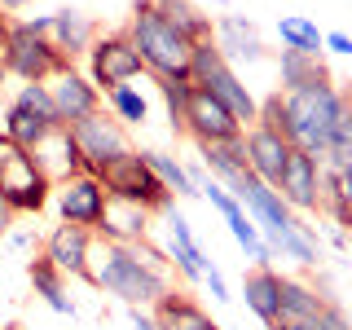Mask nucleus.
I'll list each match as a JSON object with an SVG mask.
<instances>
[{
  "instance_id": "obj_33",
  "label": "nucleus",
  "mask_w": 352,
  "mask_h": 330,
  "mask_svg": "<svg viewBox=\"0 0 352 330\" xmlns=\"http://www.w3.org/2000/svg\"><path fill=\"white\" fill-rule=\"evenodd\" d=\"M141 154H146V163L154 168V176H159L172 194H181V198H194L198 194L194 176H190V168H185L181 159H172V154H163V150H141Z\"/></svg>"
},
{
  "instance_id": "obj_29",
  "label": "nucleus",
  "mask_w": 352,
  "mask_h": 330,
  "mask_svg": "<svg viewBox=\"0 0 352 330\" xmlns=\"http://www.w3.org/2000/svg\"><path fill=\"white\" fill-rule=\"evenodd\" d=\"M278 80H282V93H286V88H304V84H326L330 71H326L322 53L282 49V58H278Z\"/></svg>"
},
{
  "instance_id": "obj_8",
  "label": "nucleus",
  "mask_w": 352,
  "mask_h": 330,
  "mask_svg": "<svg viewBox=\"0 0 352 330\" xmlns=\"http://www.w3.org/2000/svg\"><path fill=\"white\" fill-rule=\"evenodd\" d=\"M141 75H146V62H141L137 44L128 40V31H106V36L93 40V49H88V80H93L97 93L137 84Z\"/></svg>"
},
{
  "instance_id": "obj_32",
  "label": "nucleus",
  "mask_w": 352,
  "mask_h": 330,
  "mask_svg": "<svg viewBox=\"0 0 352 330\" xmlns=\"http://www.w3.org/2000/svg\"><path fill=\"white\" fill-rule=\"evenodd\" d=\"M278 40H282V49H295V53H326V31L304 14L282 18L278 22Z\"/></svg>"
},
{
  "instance_id": "obj_10",
  "label": "nucleus",
  "mask_w": 352,
  "mask_h": 330,
  "mask_svg": "<svg viewBox=\"0 0 352 330\" xmlns=\"http://www.w3.org/2000/svg\"><path fill=\"white\" fill-rule=\"evenodd\" d=\"M229 194L238 198V207L247 212L251 220H256V229H260V238H269V234H278V229H286L295 220V212L282 203V194L273 190V185H264L260 176H251V172H242L234 185H225Z\"/></svg>"
},
{
  "instance_id": "obj_30",
  "label": "nucleus",
  "mask_w": 352,
  "mask_h": 330,
  "mask_svg": "<svg viewBox=\"0 0 352 330\" xmlns=\"http://www.w3.org/2000/svg\"><path fill=\"white\" fill-rule=\"evenodd\" d=\"M53 128H62V124H49V119L36 115V110H22L14 102H9L5 119H0V132H5L9 141H18L22 150H36V141L44 137V132H53Z\"/></svg>"
},
{
  "instance_id": "obj_1",
  "label": "nucleus",
  "mask_w": 352,
  "mask_h": 330,
  "mask_svg": "<svg viewBox=\"0 0 352 330\" xmlns=\"http://www.w3.org/2000/svg\"><path fill=\"white\" fill-rule=\"evenodd\" d=\"M88 286L115 295L128 308H146L163 291H172V264L159 247L146 242H93L88 256Z\"/></svg>"
},
{
  "instance_id": "obj_22",
  "label": "nucleus",
  "mask_w": 352,
  "mask_h": 330,
  "mask_svg": "<svg viewBox=\"0 0 352 330\" xmlns=\"http://www.w3.org/2000/svg\"><path fill=\"white\" fill-rule=\"evenodd\" d=\"M278 295H282V273L273 264H251L242 273V300H247V308L264 326L278 322Z\"/></svg>"
},
{
  "instance_id": "obj_9",
  "label": "nucleus",
  "mask_w": 352,
  "mask_h": 330,
  "mask_svg": "<svg viewBox=\"0 0 352 330\" xmlns=\"http://www.w3.org/2000/svg\"><path fill=\"white\" fill-rule=\"evenodd\" d=\"M181 132H190L194 146H216V141H238L247 128H242L238 119L229 115V106H220L212 93H203V88H190Z\"/></svg>"
},
{
  "instance_id": "obj_3",
  "label": "nucleus",
  "mask_w": 352,
  "mask_h": 330,
  "mask_svg": "<svg viewBox=\"0 0 352 330\" xmlns=\"http://www.w3.org/2000/svg\"><path fill=\"white\" fill-rule=\"evenodd\" d=\"M128 40L137 44L141 62L154 80H176L185 84L190 80V66H194V40H185L176 27H168L159 14H154L150 0H137L132 5V18H128Z\"/></svg>"
},
{
  "instance_id": "obj_11",
  "label": "nucleus",
  "mask_w": 352,
  "mask_h": 330,
  "mask_svg": "<svg viewBox=\"0 0 352 330\" xmlns=\"http://www.w3.org/2000/svg\"><path fill=\"white\" fill-rule=\"evenodd\" d=\"M53 203H58L62 225H80V229L93 234L102 212H106V190L93 172H80V176H71V181L53 185Z\"/></svg>"
},
{
  "instance_id": "obj_20",
  "label": "nucleus",
  "mask_w": 352,
  "mask_h": 330,
  "mask_svg": "<svg viewBox=\"0 0 352 330\" xmlns=\"http://www.w3.org/2000/svg\"><path fill=\"white\" fill-rule=\"evenodd\" d=\"M150 308H154L150 322L159 326V330H212V326H216L212 317H207V308L198 304L190 291H181V286L163 291Z\"/></svg>"
},
{
  "instance_id": "obj_37",
  "label": "nucleus",
  "mask_w": 352,
  "mask_h": 330,
  "mask_svg": "<svg viewBox=\"0 0 352 330\" xmlns=\"http://www.w3.org/2000/svg\"><path fill=\"white\" fill-rule=\"evenodd\" d=\"M326 49L339 53V58H352V36L348 31H326Z\"/></svg>"
},
{
  "instance_id": "obj_18",
  "label": "nucleus",
  "mask_w": 352,
  "mask_h": 330,
  "mask_svg": "<svg viewBox=\"0 0 352 330\" xmlns=\"http://www.w3.org/2000/svg\"><path fill=\"white\" fill-rule=\"evenodd\" d=\"M31 154H36L40 172L49 176L53 185H62V181H71V176L88 172V163H84L80 146H75L71 128H53V132H44V137L36 141V150H31Z\"/></svg>"
},
{
  "instance_id": "obj_31",
  "label": "nucleus",
  "mask_w": 352,
  "mask_h": 330,
  "mask_svg": "<svg viewBox=\"0 0 352 330\" xmlns=\"http://www.w3.org/2000/svg\"><path fill=\"white\" fill-rule=\"evenodd\" d=\"M102 102L110 106V115H115L124 128H146L150 124V102H146V93H141L137 84L110 88V93H102Z\"/></svg>"
},
{
  "instance_id": "obj_17",
  "label": "nucleus",
  "mask_w": 352,
  "mask_h": 330,
  "mask_svg": "<svg viewBox=\"0 0 352 330\" xmlns=\"http://www.w3.org/2000/svg\"><path fill=\"white\" fill-rule=\"evenodd\" d=\"M212 40L220 49V58L229 66L234 62H260L264 58V40L256 31V22L242 18V14H216L212 18Z\"/></svg>"
},
{
  "instance_id": "obj_7",
  "label": "nucleus",
  "mask_w": 352,
  "mask_h": 330,
  "mask_svg": "<svg viewBox=\"0 0 352 330\" xmlns=\"http://www.w3.org/2000/svg\"><path fill=\"white\" fill-rule=\"evenodd\" d=\"M190 84L212 93L220 106H229V115L238 119L242 128H251L260 119V102L251 97V88L238 80V71L220 58L216 40H198L194 44V66H190Z\"/></svg>"
},
{
  "instance_id": "obj_24",
  "label": "nucleus",
  "mask_w": 352,
  "mask_h": 330,
  "mask_svg": "<svg viewBox=\"0 0 352 330\" xmlns=\"http://www.w3.org/2000/svg\"><path fill=\"white\" fill-rule=\"evenodd\" d=\"M264 242H269V251H273V256L295 260V264H304V269H313V264L322 260V242H317V234H313L308 225H300V220H291L286 229L269 234Z\"/></svg>"
},
{
  "instance_id": "obj_21",
  "label": "nucleus",
  "mask_w": 352,
  "mask_h": 330,
  "mask_svg": "<svg viewBox=\"0 0 352 330\" xmlns=\"http://www.w3.org/2000/svg\"><path fill=\"white\" fill-rule=\"evenodd\" d=\"M102 242H146L150 238V212L137 203H119V198H106V212L93 229Z\"/></svg>"
},
{
  "instance_id": "obj_34",
  "label": "nucleus",
  "mask_w": 352,
  "mask_h": 330,
  "mask_svg": "<svg viewBox=\"0 0 352 330\" xmlns=\"http://www.w3.org/2000/svg\"><path fill=\"white\" fill-rule=\"evenodd\" d=\"M317 163H322L326 172H344L352 163V102H348L344 115H339V124H335V132H330V141H326V150H322Z\"/></svg>"
},
{
  "instance_id": "obj_12",
  "label": "nucleus",
  "mask_w": 352,
  "mask_h": 330,
  "mask_svg": "<svg viewBox=\"0 0 352 330\" xmlns=\"http://www.w3.org/2000/svg\"><path fill=\"white\" fill-rule=\"evenodd\" d=\"M242 154H247V172L278 190L282 168H286V159H291V141H286L278 128H269V124L256 119V124L242 132Z\"/></svg>"
},
{
  "instance_id": "obj_44",
  "label": "nucleus",
  "mask_w": 352,
  "mask_h": 330,
  "mask_svg": "<svg viewBox=\"0 0 352 330\" xmlns=\"http://www.w3.org/2000/svg\"><path fill=\"white\" fill-rule=\"evenodd\" d=\"M212 330H220V326H212Z\"/></svg>"
},
{
  "instance_id": "obj_14",
  "label": "nucleus",
  "mask_w": 352,
  "mask_h": 330,
  "mask_svg": "<svg viewBox=\"0 0 352 330\" xmlns=\"http://www.w3.org/2000/svg\"><path fill=\"white\" fill-rule=\"evenodd\" d=\"M278 194L291 212H322V163L304 150H291L278 181Z\"/></svg>"
},
{
  "instance_id": "obj_25",
  "label": "nucleus",
  "mask_w": 352,
  "mask_h": 330,
  "mask_svg": "<svg viewBox=\"0 0 352 330\" xmlns=\"http://www.w3.org/2000/svg\"><path fill=\"white\" fill-rule=\"evenodd\" d=\"M154 14H159L168 27H176L185 40H212V14H203V9L194 5V0H150Z\"/></svg>"
},
{
  "instance_id": "obj_16",
  "label": "nucleus",
  "mask_w": 352,
  "mask_h": 330,
  "mask_svg": "<svg viewBox=\"0 0 352 330\" xmlns=\"http://www.w3.org/2000/svg\"><path fill=\"white\" fill-rule=\"evenodd\" d=\"M44 260L62 273V278H84L88 282V256H93V234L80 225H53V234L44 238Z\"/></svg>"
},
{
  "instance_id": "obj_15",
  "label": "nucleus",
  "mask_w": 352,
  "mask_h": 330,
  "mask_svg": "<svg viewBox=\"0 0 352 330\" xmlns=\"http://www.w3.org/2000/svg\"><path fill=\"white\" fill-rule=\"evenodd\" d=\"M71 137H75V146H80V154H84V163H88V168L106 163L110 154H124V150H132L128 128L119 124L115 115H106V110H97V115L80 119V124L71 128Z\"/></svg>"
},
{
  "instance_id": "obj_43",
  "label": "nucleus",
  "mask_w": 352,
  "mask_h": 330,
  "mask_svg": "<svg viewBox=\"0 0 352 330\" xmlns=\"http://www.w3.org/2000/svg\"><path fill=\"white\" fill-rule=\"evenodd\" d=\"M5 22H9V14H0V31H5Z\"/></svg>"
},
{
  "instance_id": "obj_5",
  "label": "nucleus",
  "mask_w": 352,
  "mask_h": 330,
  "mask_svg": "<svg viewBox=\"0 0 352 330\" xmlns=\"http://www.w3.org/2000/svg\"><path fill=\"white\" fill-rule=\"evenodd\" d=\"M102 181L106 198H119V203H137L146 207V212H168V207L176 203V194L168 190V185L154 176V168L146 163V154H141L137 146L124 150V154H110L106 163H97V168H88Z\"/></svg>"
},
{
  "instance_id": "obj_38",
  "label": "nucleus",
  "mask_w": 352,
  "mask_h": 330,
  "mask_svg": "<svg viewBox=\"0 0 352 330\" xmlns=\"http://www.w3.org/2000/svg\"><path fill=\"white\" fill-rule=\"evenodd\" d=\"M128 317H132V330H159L150 322V313H141V308H128Z\"/></svg>"
},
{
  "instance_id": "obj_41",
  "label": "nucleus",
  "mask_w": 352,
  "mask_h": 330,
  "mask_svg": "<svg viewBox=\"0 0 352 330\" xmlns=\"http://www.w3.org/2000/svg\"><path fill=\"white\" fill-rule=\"evenodd\" d=\"M31 0H0V9H5V14H18V9H27Z\"/></svg>"
},
{
  "instance_id": "obj_42",
  "label": "nucleus",
  "mask_w": 352,
  "mask_h": 330,
  "mask_svg": "<svg viewBox=\"0 0 352 330\" xmlns=\"http://www.w3.org/2000/svg\"><path fill=\"white\" fill-rule=\"evenodd\" d=\"M5 75H9V71H5V62H0V84H5Z\"/></svg>"
},
{
  "instance_id": "obj_39",
  "label": "nucleus",
  "mask_w": 352,
  "mask_h": 330,
  "mask_svg": "<svg viewBox=\"0 0 352 330\" xmlns=\"http://www.w3.org/2000/svg\"><path fill=\"white\" fill-rule=\"evenodd\" d=\"M9 229H14V212H9V207H0V242L9 238Z\"/></svg>"
},
{
  "instance_id": "obj_2",
  "label": "nucleus",
  "mask_w": 352,
  "mask_h": 330,
  "mask_svg": "<svg viewBox=\"0 0 352 330\" xmlns=\"http://www.w3.org/2000/svg\"><path fill=\"white\" fill-rule=\"evenodd\" d=\"M352 97L344 88H335V80L326 84H304V88H278L273 97H264L260 102V124L278 128L286 141H291V150H304L313 154V159H322L330 132H335L339 115L348 110Z\"/></svg>"
},
{
  "instance_id": "obj_36",
  "label": "nucleus",
  "mask_w": 352,
  "mask_h": 330,
  "mask_svg": "<svg viewBox=\"0 0 352 330\" xmlns=\"http://www.w3.org/2000/svg\"><path fill=\"white\" fill-rule=\"evenodd\" d=\"M203 282H207V286H212V300H216V304H225V300H234V295H229V282H225V273H220V269H216V260H212V256H207V260H203Z\"/></svg>"
},
{
  "instance_id": "obj_35",
  "label": "nucleus",
  "mask_w": 352,
  "mask_h": 330,
  "mask_svg": "<svg viewBox=\"0 0 352 330\" xmlns=\"http://www.w3.org/2000/svg\"><path fill=\"white\" fill-rule=\"evenodd\" d=\"M14 106L22 110H36L40 119H49V124H58V110H53V97H49V84H22Z\"/></svg>"
},
{
  "instance_id": "obj_13",
  "label": "nucleus",
  "mask_w": 352,
  "mask_h": 330,
  "mask_svg": "<svg viewBox=\"0 0 352 330\" xmlns=\"http://www.w3.org/2000/svg\"><path fill=\"white\" fill-rule=\"evenodd\" d=\"M49 97H53V110H58V124L62 128H75L80 119L106 110V102H102V93L93 88V80L80 75L75 66H66L62 75H53V80H49Z\"/></svg>"
},
{
  "instance_id": "obj_27",
  "label": "nucleus",
  "mask_w": 352,
  "mask_h": 330,
  "mask_svg": "<svg viewBox=\"0 0 352 330\" xmlns=\"http://www.w3.org/2000/svg\"><path fill=\"white\" fill-rule=\"evenodd\" d=\"M330 304V295H322L317 286L282 278V295H278V322H300V317H317Z\"/></svg>"
},
{
  "instance_id": "obj_40",
  "label": "nucleus",
  "mask_w": 352,
  "mask_h": 330,
  "mask_svg": "<svg viewBox=\"0 0 352 330\" xmlns=\"http://www.w3.org/2000/svg\"><path fill=\"white\" fill-rule=\"evenodd\" d=\"M339 190H344V194H348V203H352V163H348L344 172H339Z\"/></svg>"
},
{
  "instance_id": "obj_23",
  "label": "nucleus",
  "mask_w": 352,
  "mask_h": 330,
  "mask_svg": "<svg viewBox=\"0 0 352 330\" xmlns=\"http://www.w3.org/2000/svg\"><path fill=\"white\" fill-rule=\"evenodd\" d=\"M49 40L62 58H75V53H88L97 40V22L80 14V9H53L49 14Z\"/></svg>"
},
{
  "instance_id": "obj_4",
  "label": "nucleus",
  "mask_w": 352,
  "mask_h": 330,
  "mask_svg": "<svg viewBox=\"0 0 352 330\" xmlns=\"http://www.w3.org/2000/svg\"><path fill=\"white\" fill-rule=\"evenodd\" d=\"M0 62L22 84H49L53 75H62L71 66V58H62L49 40V14L9 18L5 31H0Z\"/></svg>"
},
{
  "instance_id": "obj_6",
  "label": "nucleus",
  "mask_w": 352,
  "mask_h": 330,
  "mask_svg": "<svg viewBox=\"0 0 352 330\" xmlns=\"http://www.w3.org/2000/svg\"><path fill=\"white\" fill-rule=\"evenodd\" d=\"M49 198H53V181L40 172L36 154L0 132V207H9L14 216H40L49 207Z\"/></svg>"
},
{
  "instance_id": "obj_26",
  "label": "nucleus",
  "mask_w": 352,
  "mask_h": 330,
  "mask_svg": "<svg viewBox=\"0 0 352 330\" xmlns=\"http://www.w3.org/2000/svg\"><path fill=\"white\" fill-rule=\"evenodd\" d=\"M198 163L203 172L220 185H234L247 172V154H242V137L238 141H216V146H198Z\"/></svg>"
},
{
  "instance_id": "obj_19",
  "label": "nucleus",
  "mask_w": 352,
  "mask_h": 330,
  "mask_svg": "<svg viewBox=\"0 0 352 330\" xmlns=\"http://www.w3.org/2000/svg\"><path fill=\"white\" fill-rule=\"evenodd\" d=\"M163 216H168V220H163V225H168V238H163V256H168V264L181 273V278L203 282V260H207V251L194 242L190 220H185L181 212H172V207H168Z\"/></svg>"
},
{
  "instance_id": "obj_28",
  "label": "nucleus",
  "mask_w": 352,
  "mask_h": 330,
  "mask_svg": "<svg viewBox=\"0 0 352 330\" xmlns=\"http://www.w3.org/2000/svg\"><path fill=\"white\" fill-rule=\"evenodd\" d=\"M27 278H31V291L40 295L44 304L53 308V313H62V317H75V304L66 300V278L58 269H53L44 256H31V264H27Z\"/></svg>"
}]
</instances>
